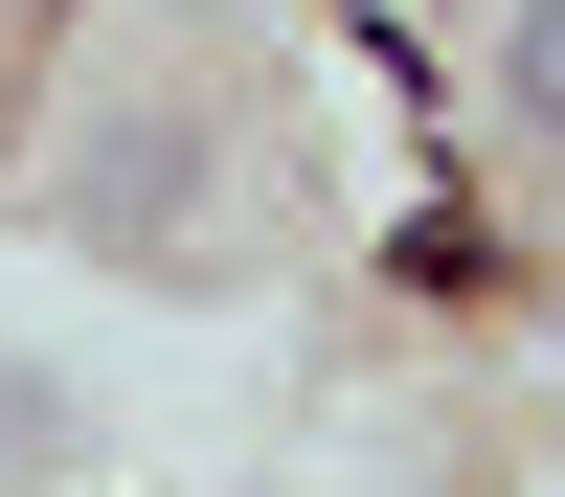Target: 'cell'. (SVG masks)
<instances>
[{"label":"cell","mask_w":565,"mask_h":497,"mask_svg":"<svg viewBox=\"0 0 565 497\" xmlns=\"http://www.w3.org/2000/svg\"><path fill=\"white\" fill-rule=\"evenodd\" d=\"M45 452H68V385H45L23 339H0V475H45Z\"/></svg>","instance_id":"3"},{"label":"cell","mask_w":565,"mask_h":497,"mask_svg":"<svg viewBox=\"0 0 565 497\" xmlns=\"http://www.w3.org/2000/svg\"><path fill=\"white\" fill-rule=\"evenodd\" d=\"M204 204H226V114H204V90H159V114H90L68 159H45V226H68V249H181Z\"/></svg>","instance_id":"1"},{"label":"cell","mask_w":565,"mask_h":497,"mask_svg":"<svg viewBox=\"0 0 565 497\" xmlns=\"http://www.w3.org/2000/svg\"><path fill=\"white\" fill-rule=\"evenodd\" d=\"M476 114L521 136V159H565V0H498V45H476Z\"/></svg>","instance_id":"2"}]
</instances>
